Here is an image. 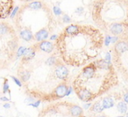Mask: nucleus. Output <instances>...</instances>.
Segmentation results:
<instances>
[{"label":"nucleus","mask_w":128,"mask_h":117,"mask_svg":"<svg viewBox=\"0 0 128 117\" xmlns=\"http://www.w3.org/2000/svg\"><path fill=\"white\" fill-rule=\"evenodd\" d=\"M35 54L26 61L20 60L17 75L30 97L40 101H54L68 95L70 72L55 48L45 52L35 43Z\"/></svg>","instance_id":"1"},{"label":"nucleus","mask_w":128,"mask_h":117,"mask_svg":"<svg viewBox=\"0 0 128 117\" xmlns=\"http://www.w3.org/2000/svg\"><path fill=\"white\" fill-rule=\"evenodd\" d=\"M103 32L91 25H70L54 42L59 56L68 66H85L99 55L104 46Z\"/></svg>","instance_id":"2"},{"label":"nucleus","mask_w":128,"mask_h":117,"mask_svg":"<svg viewBox=\"0 0 128 117\" xmlns=\"http://www.w3.org/2000/svg\"><path fill=\"white\" fill-rule=\"evenodd\" d=\"M118 81V73L112 62L99 58L86 64L72 86L81 101L91 102L117 87Z\"/></svg>","instance_id":"3"},{"label":"nucleus","mask_w":128,"mask_h":117,"mask_svg":"<svg viewBox=\"0 0 128 117\" xmlns=\"http://www.w3.org/2000/svg\"><path fill=\"white\" fill-rule=\"evenodd\" d=\"M15 15L16 31L26 42L46 40L55 30L56 21L53 12L42 1L26 3Z\"/></svg>","instance_id":"4"},{"label":"nucleus","mask_w":128,"mask_h":117,"mask_svg":"<svg viewBox=\"0 0 128 117\" xmlns=\"http://www.w3.org/2000/svg\"><path fill=\"white\" fill-rule=\"evenodd\" d=\"M92 18L100 30L113 36L128 31V0H94Z\"/></svg>","instance_id":"5"},{"label":"nucleus","mask_w":128,"mask_h":117,"mask_svg":"<svg viewBox=\"0 0 128 117\" xmlns=\"http://www.w3.org/2000/svg\"><path fill=\"white\" fill-rule=\"evenodd\" d=\"M20 39L13 25L0 21V71L10 68L18 58Z\"/></svg>","instance_id":"6"},{"label":"nucleus","mask_w":128,"mask_h":117,"mask_svg":"<svg viewBox=\"0 0 128 117\" xmlns=\"http://www.w3.org/2000/svg\"><path fill=\"white\" fill-rule=\"evenodd\" d=\"M74 104L67 101L49 105L40 111L39 116H73Z\"/></svg>","instance_id":"7"},{"label":"nucleus","mask_w":128,"mask_h":117,"mask_svg":"<svg viewBox=\"0 0 128 117\" xmlns=\"http://www.w3.org/2000/svg\"><path fill=\"white\" fill-rule=\"evenodd\" d=\"M14 0H0V19H4L12 13Z\"/></svg>","instance_id":"8"},{"label":"nucleus","mask_w":128,"mask_h":117,"mask_svg":"<svg viewBox=\"0 0 128 117\" xmlns=\"http://www.w3.org/2000/svg\"><path fill=\"white\" fill-rule=\"evenodd\" d=\"M100 101H101V104L102 106L104 107V108H110L113 107L114 105V101L112 99V98L110 97H105L104 98V99L100 100Z\"/></svg>","instance_id":"9"},{"label":"nucleus","mask_w":128,"mask_h":117,"mask_svg":"<svg viewBox=\"0 0 128 117\" xmlns=\"http://www.w3.org/2000/svg\"><path fill=\"white\" fill-rule=\"evenodd\" d=\"M104 107L102 106L101 104V101H98L96 102H95L94 104H93V107L90 108V111L91 112H96V113H102V112L104 111Z\"/></svg>","instance_id":"10"},{"label":"nucleus","mask_w":128,"mask_h":117,"mask_svg":"<svg viewBox=\"0 0 128 117\" xmlns=\"http://www.w3.org/2000/svg\"><path fill=\"white\" fill-rule=\"evenodd\" d=\"M118 109L121 114H126L127 112V103L124 101H120L118 105Z\"/></svg>","instance_id":"11"},{"label":"nucleus","mask_w":128,"mask_h":117,"mask_svg":"<svg viewBox=\"0 0 128 117\" xmlns=\"http://www.w3.org/2000/svg\"><path fill=\"white\" fill-rule=\"evenodd\" d=\"M54 11L55 15H60V13H62V11H60V10L59 9L58 7H54Z\"/></svg>","instance_id":"12"},{"label":"nucleus","mask_w":128,"mask_h":117,"mask_svg":"<svg viewBox=\"0 0 128 117\" xmlns=\"http://www.w3.org/2000/svg\"><path fill=\"white\" fill-rule=\"evenodd\" d=\"M12 78L13 79V80H14V81L16 82V83L18 84V85L20 86V87H22V84H21V82H20V80H18V79L15 78V77H12Z\"/></svg>","instance_id":"13"},{"label":"nucleus","mask_w":128,"mask_h":117,"mask_svg":"<svg viewBox=\"0 0 128 117\" xmlns=\"http://www.w3.org/2000/svg\"><path fill=\"white\" fill-rule=\"evenodd\" d=\"M63 21H64V22H66V23H68V22H70V18H68V15H64Z\"/></svg>","instance_id":"14"},{"label":"nucleus","mask_w":128,"mask_h":117,"mask_svg":"<svg viewBox=\"0 0 128 117\" xmlns=\"http://www.w3.org/2000/svg\"><path fill=\"white\" fill-rule=\"evenodd\" d=\"M124 101L128 104V92L124 94Z\"/></svg>","instance_id":"15"},{"label":"nucleus","mask_w":128,"mask_h":117,"mask_svg":"<svg viewBox=\"0 0 128 117\" xmlns=\"http://www.w3.org/2000/svg\"><path fill=\"white\" fill-rule=\"evenodd\" d=\"M6 82H7V80H4V93H6V90H7V88H8V86H7V84H6Z\"/></svg>","instance_id":"16"},{"label":"nucleus","mask_w":128,"mask_h":117,"mask_svg":"<svg viewBox=\"0 0 128 117\" xmlns=\"http://www.w3.org/2000/svg\"><path fill=\"white\" fill-rule=\"evenodd\" d=\"M1 100H2V101H8V99H7V98H6V97L1 98Z\"/></svg>","instance_id":"17"},{"label":"nucleus","mask_w":128,"mask_h":117,"mask_svg":"<svg viewBox=\"0 0 128 117\" xmlns=\"http://www.w3.org/2000/svg\"><path fill=\"white\" fill-rule=\"evenodd\" d=\"M4 108H10V105L9 104H6V105H4Z\"/></svg>","instance_id":"18"},{"label":"nucleus","mask_w":128,"mask_h":117,"mask_svg":"<svg viewBox=\"0 0 128 117\" xmlns=\"http://www.w3.org/2000/svg\"><path fill=\"white\" fill-rule=\"evenodd\" d=\"M126 116H128V113H126Z\"/></svg>","instance_id":"19"}]
</instances>
